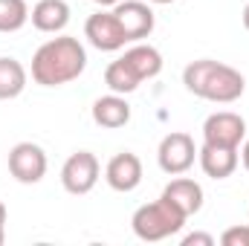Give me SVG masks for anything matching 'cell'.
<instances>
[{
    "label": "cell",
    "mask_w": 249,
    "mask_h": 246,
    "mask_svg": "<svg viewBox=\"0 0 249 246\" xmlns=\"http://www.w3.org/2000/svg\"><path fill=\"white\" fill-rule=\"evenodd\" d=\"M186 220L188 217L177 209V206H171L165 197H160V200L145 203V206H139V209L133 211L130 229H133V235H136L139 241L157 244V241H165V238L177 235V232L186 226Z\"/></svg>",
    "instance_id": "3"
},
{
    "label": "cell",
    "mask_w": 249,
    "mask_h": 246,
    "mask_svg": "<svg viewBox=\"0 0 249 246\" xmlns=\"http://www.w3.org/2000/svg\"><path fill=\"white\" fill-rule=\"evenodd\" d=\"M87 70V50L78 38L58 35L38 47L32 55V81L41 87H61Z\"/></svg>",
    "instance_id": "1"
},
{
    "label": "cell",
    "mask_w": 249,
    "mask_h": 246,
    "mask_svg": "<svg viewBox=\"0 0 249 246\" xmlns=\"http://www.w3.org/2000/svg\"><path fill=\"white\" fill-rule=\"evenodd\" d=\"M160 197H165L171 206H177L186 217L197 214V211L203 209V185L194 183L191 177H177V180H171V183L162 188Z\"/></svg>",
    "instance_id": "13"
},
{
    "label": "cell",
    "mask_w": 249,
    "mask_h": 246,
    "mask_svg": "<svg viewBox=\"0 0 249 246\" xmlns=\"http://www.w3.org/2000/svg\"><path fill=\"white\" fill-rule=\"evenodd\" d=\"M105 84L110 87V93L127 96V93H133V90L142 84V78L124 64V58H116V61L107 64V70H105Z\"/></svg>",
    "instance_id": "17"
},
{
    "label": "cell",
    "mask_w": 249,
    "mask_h": 246,
    "mask_svg": "<svg viewBox=\"0 0 249 246\" xmlns=\"http://www.w3.org/2000/svg\"><path fill=\"white\" fill-rule=\"evenodd\" d=\"M241 18H244V26H247V32H249V3L244 6V15H241Z\"/></svg>",
    "instance_id": "24"
},
{
    "label": "cell",
    "mask_w": 249,
    "mask_h": 246,
    "mask_svg": "<svg viewBox=\"0 0 249 246\" xmlns=\"http://www.w3.org/2000/svg\"><path fill=\"white\" fill-rule=\"evenodd\" d=\"M183 84L197 99H206L214 105H232L247 90V78L241 70H235L229 64L212 61V58H200V61L188 64L183 70Z\"/></svg>",
    "instance_id": "2"
},
{
    "label": "cell",
    "mask_w": 249,
    "mask_h": 246,
    "mask_svg": "<svg viewBox=\"0 0 249 246\" xmlns=\"http://www.w3.org/2000/svg\"><path fill=\"white\" fill-rule=\"evenodd\" d=\"M122 58L142 81L157 78V75L162 72V53H160L157 47H151V44H136V47H130Z\"/></svg>",
    "instance_id": "15"
},
{
    "label": "cell",
    "mask_w": 249,
    "mask_h": 246,
    "mask_svg": "<svg viewBox=\"0 0 249 246\" xmlns=\"http://www.w3.org/2000/svg\"><path fill=\"white\" fill-rule=\"evenodd\" d=\"M93 3H96V6H102V9H107V6H116L119 0H93Z\"/></svg>",
    "instance_id": "23"
},
{
    "label": "cell",
    "mask_w": 249,
    "mask_h": 246,
    "mask_svg": "<svg viewBox=\"0 0 249 246\" xmlns=\"http://www.w3.org/2000/svg\"><path fill=\"white\" fill-rule=\"evenodd\" d=\"M99 174H102V165L96 159V154L90 151H75L72 157H67L61 168V185L67 194H90L96 183H99Z\"/></svg>",
    "instance_id": "5"
},
{
    "label": "cell",
    "mask_w": 249,
    "mask_h": 246,
    "mask_svg": "<svg viewBox=\"0 0 249 246\" xmlns=\"http://www.w3.org/2000/svg\"><path fill=\"white\" fill-rule=\"evenodd\" d=\"M93 122L99 127H107V130H116V127H124L130 122V105L127 99L119 96V93H107L102 99L93 102Z\"/></svg>",
    "instance_id": "14"
},
{
    "label": "cell",
    "mask_w": 249,
    "mask_h": 246,
    "mask_svg": "<svg viewBox=\"0 0 249 246\" xmlns=\"http://www.w3.org/2000/svg\"><path fill=\"white\" fill-rule=\"evenodd\" d=\"M148 3H154V6H168V3H174V0H148Z\"/></svg>",
    "instance_id": "25"
},
{
    "label": "cell",
    "mask_w": 249,
    "mask_h": 246,
    "mask_svg": "<svg viewBox=\"0 0 249 246\" xmlns=\"http://www.w3.org/2000/svg\"><path fill=\"white\" fill-rule=\"evenodd\" d=\"M26 67L18 61V58H0V102L6 99H18L23 90H26Z\"/></svg>",
    "instance_id": "16"
},
{
    "label": "cell",
    "mask_w": 249,
    "mask_h": 246,
    "mask_svg": "<svg viewBox=\"0 0 249 246\" xmlns=\"http://www.w3.org/2000/svg\"><path fill=\"white\" fill-rule=\"evenodd\" d=\"M6 241V203L0 200V244Z\"/></svg>",
    "instance_id": "21"
},
{
    "label": "cell",
    "mask_w": 249,
    "mask_h": 246,
    "mask_svg": "<svg viewBox=\"0 0 249 246\" xmlns=\"http://www.w3.org/2000/svg\"><path fill=\"white\" fill-rule=\"evenodd\" d=\"M223 246H249V223L247 226H232L220 235Z\"/></svg>",
    "instance_id": "19"
},
{
    "label": "cell",
    "mask_w": 249,
    "mask_h": 246,
    "mask_svg": "<svg viewBox=\"0 0 249 246\" xmlns=\"http://www.w3.org/2000/svg\"><path fill=\"white\" fill-rule=\"evenodd\" d=\"M247 139V122L241 113L232 110H217L203 122V142L217 145V148H241Z\"/></svg>",
    "instance_id": "7"
},
{
    "label": "cell",
    "mask_w": 249,
    "mask_h": 246,
    "mask_svg": "<svg viewBox=\"0 0 249 246\" xmlns=\"http://www.w3.org/2000/svg\"><path fill=\"white\" fill-rule=\"evenodd\" d=\"M241 148H217V145H200L197 148V162H200V168H203V174L206 177H212V180H226V177H232L235 171H238V165H241V154H238Z\"/></svg>",
    "instance_id": "10"
},
{
    "label": "cell",
    "mask_w": 249,
    "mask_h": 246,
    "mask_svg": "<svg viewBox=\"0 0 249 246\" xmlns=\"http://www.w3.org/2000/svg\"><path fill=\"white\" fill-rule=\"evenodd\" d=\"M47 151L35 142H18L9 151V174L23 185H35L47 174Z\"/></svg>",
    "instance_id": "6"
},
{
    "label": "cell",
    "mask_w": 249,
    "mask_h": 246,
    "mask_svg": "<svg viewBox=\"0 0 249 246\" xmlns=\"http://www.w3.org/2000/svg\"><path fill=\"white\" fill-rule=\"evenodd\" d=\"M197 159V148H194V139L183 133V130H171L162 136L160 148H157V162L162 168V174L168 177H180L186 174L188 168L194 165Z\"/></svg>",
    "instance_id": "4"
},
{
    "label": "cell",
    "mask_w": 249,
    "mask_h": 246,
    "mask_svg": "<svg viewBox=\"0 0 249 246\" xmlns=\"http://www.w3.org/2000/svg\"><path fill=\"white\" fill-rule=\"evenodd\" d=\"M105 180L119 194H127V191L139 188V183H142V159L136 154H130V151L116 154L105 168Z\"/></svg>",
    "instance_id": "11"
},
{
    "label": "cell",
    "mask_w": 249,
    "mask_h": 246,
    "mask_svg": "<svg viewBox=\"0 0 249 246\" xmlns=\"http://www.w3.org/2000/svg\"><path fill=\"white\" fill-rule=\"evenodd\" d=\"M84 38L99 50V53H116L127 44V35H124L122 23L116 20L113 9L110 12H96L87 18L84 23Z\"/></svg>",
    "instance_id": "8"
},
{
    "label": "cell",
    "mask_w": 249,
    "mask_h": 246,
    "mask_svg": "<svg viewBox=\"0 0 249 246\" xmlns=\"http://www.w3.org/2000/svg\"><path fill=\"white\" fill-rule=\"evenodd\" d=\"M29 20L38 32L58 35L70 23V3L67 0H38L29 12Z\"/></svg>",
    "instance_id": "12"
},
{
    "label": "cell",
    "mask_w": 249,
    "mask_h": 246,
    "mask_svg": "<svg viewBox=\"0 0 249 246\" xmlns=\"http://www.w3.org/2000/svg\"><path fill=\"white\" fill-rule=\"evenodd\" d=\"M241 162H244V168L249 171V139H244V148H241Z\"/></svg>",
    "instance_id": "22"
},
{
    "label": "cell",
    "mask_w": 249,
    "mask_h": 246,
    "mask_svg": "<svg viewBox=\"0 0 249 246\" xmlns=\"http://www.w3.org/2000/svg\"><path fill=\"white\" fill-rule=\"evenodd\" d=\"M113 15L116 20L122 23L124 35H127V44H136L142 38H148L154 32V9L142 0H119L113 6Z\"/></svg>",
    "instance_id": "9"
},
{
    "label": "cell",
    "mask_w": 249,
    "mask_h": 246,
    "mask_svg": "<svg viewBox=\"0 0 249 246\" xmlns=\"http://www.w3.org/2000/svg\"><path fill=\"white\" fill-rule=\"evenodd\" d=\"M194 244L214 246V238H212V235H206V232H191V235H186V238H183V246H194Z\"/></svg>",
    "instance_id": "20"
},
{
    "label": "cell",
    "mask_w": 249,
    "mask_h": 246,
    "mask_svg": "<svg viewBox=\"0 0 249 246\" xmlns=\"http://www.w3.org/2000/svg\"><path fill=\"white\" fill-rule=\"evenodd\" d=\"M29 20L26 0H0V32H18Z\"/></svg>",
    "instance_id": "18"
}]
</instances>
